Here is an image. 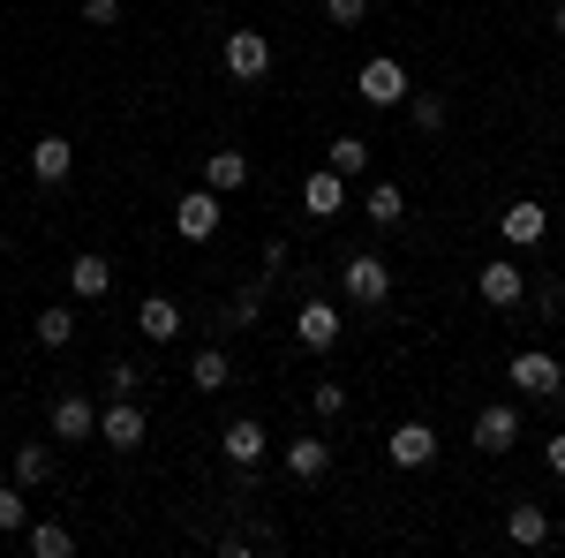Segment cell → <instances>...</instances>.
I'll list each match as a JSON object with an SVG mask.
<instances>
[{"mask_svg": "<svg viewBox=\"0 0 565 558\" xmlns=\"http://www.w3.org/2000/svg\"><path fill=\"white\" fill-rule=\"evenodd\" d=\"M143 408H136L129 392H114V408H98V438H106V445H114V453H136V445H143Z\"/></svg>", "mask_w": 565, "mask_h": 558, "instance_id": "cell-6", "label": "cell"}, {"mask_svg": "<svg viewBox=\"0 0 565 558\" xmlns=\"http://www.w3.org/2000/svg\"><path fill=\"white\" fill-rule=\"evenodd\" d=\"M309 408H317L324 423H332V415H348V386H332V378H324V386H309Z\"/></svg>", "mask_w": 565, "mask_h": 558, "instance_id": "cell-30", "label": "cell"}, {"mask_svg": "<svg viewBox=\"0 0 565 558\" xmlns=\"http://www.w3.org/2000/svg\"><path fill=\"white\" fill-rule=\"evenodd\" d=\"M513 386H521L527 400H558L565 392V362L551 355V347H521V355H513Z\"/></svg>", "mask_w": 565, "mask_h": 558, "instance_id": "cell-3", "label": "cell"}, {"mask_svg": "<svg viewBox=\"0 0 565 558\" xmlns=\"http://www.w3.org/2000/svg\"><path fill=\"white\" fill-rule=\"evenodd\" d=\"M505 536H513L521 551H543V544H551V514H543V506H513V514H505Z\"/></svg>", "mask_w": 565, "mask_h": 558, "instance_id": "cell-22", "label": "cell"}, {"mask_svg": "<svg viewBox=\"0 0 565 558\" xmlns=\"http://www.w3.org/2000/svg\"><path fill=\"white\" fill-rule=\"evenodd\" d=\"M362 212L377 219V227H399V219H407V189H399V181H370Z\"/></svg>", "mask_w": 565, "mask_h": 558, "instance_id": "cell-23", "label": "cell"}, {"mask_svg": "<svg viewBox=\"0 0 565 558\" xmlns=\"http://www.w3.org/2000/svg\"><path fill=\"white\" fill-rule=\"evenodd\" d=\"M354 91L370 98V106H407V69L392 61V53H377V61H362V76H354Z\"/></svg>", "mask_w": 565, "mask_h": 558, "instance_id": "cell-4", "label": "cell"}, {"mask_svg": "<svg viewBox=\"0 0 565 558\" xmlns=\"http://www.w3.org/2000/svg\"><path fill=\"white\" fill-rule=\"evenodd\" d=\"M106 386H114V392H136V386H143V362H114V370H106Z\"/></svg>", "mask_w": 565, "mask_h": 558, "instance_id": "cell-33", "label": "cell"}, {"mask_svg": "<svg viewBox=\"0 0 565 558\" xmlns=\"http://www.w3.org/2000/svg\"><path fill=\"white\" fill-rule=\"evenodd\" d=\"M23 551H31V558H68V551H76V536H68L61 520H23Z\"/></svg>", "mask_w": 565, "mask_h": 558, "instance_id": "cell-20", "label": "cell"}, {"mask_svg": "<svg viewBox=\"0 0 565 558\" xmlns=\"http://www.w3.org/2000/svg\"><path fill=\"white\" fill-rule=\"evenodd\" d=\"M385 461H392V468H430V461H437V430L430 423H399L385 438Z\"/></svg>", "mask_w": 565, "mask_h": 558, "instance_id": "cell-8", "label": "cell"}, {"mask_svg": "<svg viewBox=\"0 0 565 558\" xmlns=\"http://www.w3.org/2000/svg\"><path fill=\"white\" fill-rule=\"evenodd\" d=\"M543 227H551V212H543V204H505V212H498L505 250H535V242H543Z\"/></svg>", "mask_w": 565, "mask_h": 558, "instance_id": "cell-13", "label": "cell"}, {"mask_svg": "<svg viewBox=\"0 0 565 558\" xmlns=\"http://www.w3.org/2000/svg\"><path fill=\"white\" fill-rule=\"evenodd\" d=\"M565 309V295H558V280H543V287H535V317H543V325H551V317H558Z\"/></svg>", "mask_w": 565, "mask_h": 558, "instance_id": "cell-32", "label": "cell"}, {"mask_svg": "<svg viewBox=\"0 0 565 558\" xmlns=\"http://www.w3.org/2000/svg\"><path fill=\"white\" fill-rule=\"evenodd\" d=\"M218 219H226L218 189H189V197L174 204V234H181V242H212V234H218Z\"/></svg>", "mask_w": 565, "mask_h": 558, "instance_id": "cell-5", "label": "cell"}, {"mask_svg": "<svg viewBox=\"0 0 565 558\" xmlns=\"http://www.w3.org/2000/svg\"><path fill=\"white\" fill-rule=\"evenodd\" d=\"M218 453H226L234 468H257L264 453H271V438H264V423H249V415H242V423H226V438H218Z\"/></svg>", "mask_w": 565, "mask_h": 558, "instance_id": "cell-15", "label": "cell"}, {"mask_svg": "<svg viewBox=\"0 0 565 558\" xmlns=\"http://www.w3.org/2000/svg\"><path fill=\"white\" fill-rule=\"evenodd\" d=\"M23 520H31L23 491H15V483H0V536H23Z\"/></svg>", "mask_w": 565, "mask_h": 558, "instance_id": "cell-28", "label": "cell"}, {"mask_svg": "<svg viewBox=\"0 0 565 558\" xmlns=\"http://www.w3.org/2000/svg\"><path fill=\"white\" fill-rule=\"evenodd\" d=\"M340 333H348V325H340V302H302V309H295V340H302L309 355L340 347Z\"/></svg>", "mask_w": 565, "mask_h": 558, "instance_id": "cell-7", "label": "cell"}, {"mask_svg": "<svg viewBox=\"0 0 565 558\" xmlns=\"http://www.w3.org/2000/svg\"><path fill=\"white\" fill-rule=\"evenodd\" d=\"M407 122H415L423 136H437L445 129V98H437V91H407Z\"/></svg>", "mask_w": 565, "mask_h": 558, "instance_id": "cell-26", "label": "cell"}, {"mask_svg": "<svg viewBox=\"0 0 565 558\" xmlns=\"http://www.w3.org/2000/svg\"><path fill=\"white\" fill-rule=\"evenodd\" d=\"M324 167L340 173V181H354V173H370V144H362V136H332V151H324Z\"/></svg>", "mask_w": 565, "mask_h": 558, "instance_id": "cell-24", "label": "cell"}, {"mask_svg": "<svg viewBox=\"0 0 565 558\" xmlns=\"http://www.w3.org/2000/svg\"><path fill=\"white\" fill-rule=\"evenodd\" d=\"M106 287H114V264L98 257V250H84V257H68V295H76V302H98Z\"/></svg>", "mask_w": 565, "mask_h": 558, "instance_id": "cell-17", "label": "cell"}, {"mask_svg": "<svg viewBox=\"0 0 565 558\" xmlns=\"http://www.w3.org/2000/svg\"><path fill=\"white\" fill-rule=\"evenodd\" d=\"M551 31H558V39H565V0H558V15H551Z\"/></svg>", "mask_w": 565, "mask_h": 558, "instance_id": "cell-36", "label": "cell"}, {"mask_svg": "<svg viewBox=\"0 0 565 558\" xmlns=\"http://www.w3.org/2000/svg\"><path fill=\"white\" fill-rule=\"evenodd\" d=\"M218 61H226V76H234V84H264V76H271V39L242 23V31H226Z\"/></svg>", "mask_w": 565, "mask_h": 558, "instance_id": "cell-2", "label": "cell"}, {"mask_svg": "<svg viewBox=\"0 0 565 558\" xmlns=\"http://www.w3.org/2000/svg\"><path fill=\"white\" fill-rule=\"evenodd\" d=\"M340 295H348V302H362V309L392 302V264L377 257V250H354V257L340 264Z\"/></svg>", "mask_w": 565, "mask_h": 558, "instance_id": "cell-1", "label": "cell"}, {"mask_svg": "<svg viewBox=\"0 0 565 558\" xmlns=\"http://www.w3.org/2000/svg\"><path fill=\"white\" fill-rule=\"evenodd\" d=\"M136 333H143V340L151 347H167V340H181V309L167 295H143L136 302Z\"/></svg>", "mask_w": 565, "mask_h": 558, "instance_id": "cell-14", "label": "cell"}, {"mask_svg": "<svg viewBox=\"0 0 565 558\" xmlns=\"http://www.w3.org/2000/svg\"><path fill=\"white\" fill-rule=\"evenodd\" d=\"M543 461H551V475H565V430H551V438H543Z\"/></svg>", "mask_w": 565, "mask_h": 558, "instance_id": "cell-35", "label": "cell"}, {"mask_svg": "<svg viewBox=\"0 0 565 558\" xmlns=\"http://www.w3.org/2000/svg\"><path fill=\"white\" fill-rule=\"evenodd\" d=\"M84 23H121V0H84Z\"/></svg>", "mask_w": 565, "mask_h": 558, "instance_id": "cell-34", "label": "cell"}, {"mask_svg": "<svg viewBox=\"0 0 565 558\" xmlns=\"http://www.w3.org/2000/svg\"><path fill=\"white\" fill-rule=\"evenodd\" d=\"M31 340H39V347H68V340H76V309H61V302H53V309H39Z\"/></svg>", "mask_w": 565, "mask_h": 558, "instance_id": "cell-25", "label": "cell"}, {"mask_svg": "<svg viewBox=\"0 0 565 558\" xmlns=\"http://www.w3.org/2000/svg\"><path fill=\"white\" fill-rule=\"evenodd\" d=\"M370 15V0H324V23H340V31H354Z\"/></svg>", "mask_w": 565, "mask_h": 558, "instance_id": "cell-31", "label": "cell"}, {"mask_svg": "<svg viewBox=\"0 0 565 558\" xmlns=\"http://www.w3.org/2000/svg\"><path fill=\"white\" fill-rule=\"evenodd\" d=\"M476 287H482L490 309H521V302H527V272H521V264H505V257H490Z\"/></svg>", "mask_w": 565, "mask_h": 558, "instance_id": "cell-9", "label": "cell"}, {"mask_svg": "<svg viewBox=\"0 0 565 558\" xmlns=\"http://www.w3.org/2000/svg\"><path fill=\"white\" fill-rule=\"evenodd\" d=\"M189 386H196V392H226V386H234V362H226V347H196V362H189Z\"/></svg>", "mask_w": 565, "mask_h": 558, "instance_id": "cell-19", "label": "cell"}, {"mask_svg": "<svg viewBox=\"0 0 565 558\" xmlns=\"http://www.w3.org/2000/svg\"><path fill=\"white\" fill-rule=\"evenodd\" d=\"M558 234H565V212H558Z\"/></svg>", "mask_w": 565, "mask_h": 558, "instance_id": "cell-37", "label": "cell"}, {"mask_svg": "<svg viewBox=\"0 0 565 558\" xmlns=\"http://www.w3.org/2000/svg\"><path fill=\"white\" fill-rule=\"evenodd\" d=\"M513 438H521V408H505V400L476 408V445L482 453H513Z\"/></svg>", "mask_w": 565, "mask_h": 558, "instance_id": "cell-11", "label": "cell"}, {"mask_svg": "<svg viewBox=\"0 0 565 558\" xmlns=\"http://www.w3.org/2000/svg\"><path fill=\"white\" fill-rule=\"evenodd\" d=\"M302 212H309V219H340V212H348V181H340L332 167H317V173L302 181Z\"/></svg>", "mask_w": 565, "mask_h": 558, "instance_id": "cell-12", "label": "cell"}, {"mask_svg": "<svg viewBox=\"0 0 565 558\" xmlns=\"http://www.w3.org/2000/svg\"><path fill=\"white\" fill-rule=\"evenodd\" d=\"M53 438H61V445H84V438H98V408H90L84 392H61V400H53Z\"/></svg>", "mask_w": 565, "mask_h": 558, "instance_id": "cell-10", "label": "cell"}, {"mask_svg": "<svg viewBox=\"0 0 565 558\" xmlns=\"http://www.w3.org/2000/svg\"><path fill=\"white\" fill-rule=\"evenodd\" d=\"M68 167H76V144H61V136H39L31 144V181L53 189V181H68Z\"/></svg>", "mask_w": 565, "mask_h": 558, "instance_id": "cell-18", "label": "cell"}, {"mask_svg": "<svg viewBox=\"0 0 565 558\" xmlns=\"http://www.w3.org/2000/svg\"><path fill=\"white\" fill-rule=\"evenodd\" d=\"M45 475H53V453H45V445H15V483L31 491V483H45Z\"/></svg>", "mask_w": 565, "mask_h": 558, "instance_id": "cell-27", "label": "cell"}, {"mask_svg": "<svg viewBox=\"0 0 565 558\" xmlns=\"http://www.w3.org/2000/svg\"><path fill=\"white\" fill-rule=\"evenodd\" d=\"M242 181H249V151H212V159H204V189L234 197Z\"/></svg>", "mask_w": 565, "mask_h": 558, "instance_id": "cell-21", "label": "cell"}, {"mask_svg": "<svg viewBox=\"0 0 565 558\" xmlns=\"http://www.w3.org/2000/svg\"><path fill=\"white\" fill-rule=\"evenodd\" d=\"M279 461H287V475H295V483H324V475H332V445H324V438H295Z\"/></svg>", "mask_w": 565, "mask_h": 558, "instance_id": "cell-16", "label": "cell"}, {"mask_svg": "<svg viewBox=\"0 0 565 558\" xmlns=\"http://www.w3.org/2000/svg\"><path fill=\"white\" fill-rule=\"evenodd\" d=\"M257 309H264V280H249L242 295L226 302V325H257Z\"/></svg>", "mask_w": 565, "mask_h": 558, "instance_id": "cell-29", "label": "cell"}]
</instances>
